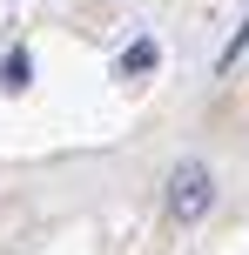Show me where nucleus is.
I'll return each instance as SVG.
<instances>
[{
	"instance_id": "obj_1",
	"label": "nucleus",
	"mask_w": 249,
	"mask_h": 255,
	"mask_svg": "<svg viewBox=\"0 0 249 255\" xmlns=\"http://www.w3.org/2000/svg\"><path fill=\"white\" fill-rule=\"evenodd\" d=\"M209 202H216L209 161H182V168L169 175V215H175V222H202V215H209Z\"/></svg>"
},
{
	"instance_id": "obj_2",
	"label": "nucleus",
	"mask_w": 249,
	"mask_h": 255,
	"mask_svg": "<svg viewBox=\"0 0 249 255\" xmlns=\"http://www.w3.org/2000/svg\"><path fill=\"white\" fill-rule=\"evenodd\" d=\"M27 81H34V54H27V47H13L7 61H0V88H13V94H20Z\"/></svg>"
},
{
	"instance_id": "obj_3",
	"label": "nucleus",
	"mask_w": 249,
	"mask_h": 255,
	"mask_svg": "<svg viewBox=\"0 0 249 255\" xmlns=\"http://www.w3.org/2000/svg\"><path fill=\"white\" fill-rule=\"evenodd\" d=\"M155 61H162V54H155V40H135V47L121 54V81H128V74H148Z\"/></svg>"
},
{
	"instance_id": "obj_4",
	"label": "nucleus",
	"mask_w": 249,
	"mask_h": 255,
	"mask_svg": "<svg viewBox=\"0 0 249 255\" xmlns=\"http://www.w3.org/2000/svg\"><path fill=\"white\" fill-rule=\"evenodd\" d=\"M243 54H249V20L236 27V40H229V47H223V54H216V74H229V67H236V61H243Z\"/></svg>"
}]
</instances>
